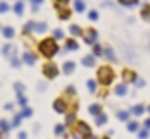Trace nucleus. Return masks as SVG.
I'll return each instance as SVG.
<instances>
[{
	"label": "nucleus",
	"instance_id": "1",
	"mask_svg": "<svg viewBox=\"0 0 150 139\" xmlns=\"http://www.w3.org/2000/svg\"><path fill=\"white\" fill-rule=\"evenodd\" d=\"M38 51H40L44 57H53L59 51L57 40H55V38H44V40H40L38 42Z\"/></svg>",
	"mask_w": 150,
	"mask_h": 139
},
{
	"label": "nucleus",
	"instance_id": "2",
	"mask_svg": "<svg viewBox=\"0 0 150 139\" xmlns=\"http://www.w3.org/2000/svg\"><path fill=\"white\" fill-rule=\"evenodd\" d=\"M97 80L101 82L103 86H110L114 82V71L110 67H101L97 71Z\"/></svg>",
	"mask_w": 150,
	"mask_h": 139
},
{
	"label": "nucleus",
	"instance_id": "3",
	"mask_svg": "<svg viewBox=\"0 0 150 139\" xmlns=\"http://www.w3.org/2000/svg\"><path fill=\"white\" fill-rule=\"evenodd\" d=\"M59 74V67L57 65H53V63H46V67H44V76L46 78H55Z\"/></svg>",
	"mask_w": 150,
	"mask_h": 139
},
{
	"label": "nucleus",
	"instance_id": "4",
	"mask_svg": "<svg viewBox=\"0 0 150 139\" xmlns=\"http://www.w3.org/2000/svg\"><path fill=\"white\" fill-rule=\"evenodd\" d=\"M76 133H80V135L86 139L89 133H91V130H89V126L86 124V122H78V124H76Z\"/></svg>",
	"mask_w": 150,
	"mask_h": 139
},
{
	"label": "nucleus",
	"instance_id": "5",
	"mask_svg": "<svg viewBox=\"0 0 150 139\" xmlns=\"http://www.w3.org/2000/svg\"><path fill=\"white\" fill-rule=\"evenodd\" d=\"M15 51H17V48L13 44H4L2 46V55H6V57H10V59L15 55Z\"/></svg>",
	"mask_w": 150,
	"mask_h": 139
},
{
	"label": "nucleus",
	"instance_id": "6",
	"mask_svg": "<svg viewBox=\"0 0 150 139\" xmlns=\"http://www.w3.org/2000/svg\"><path fill=\"white\" fill-rule=\"evenodd\" d=\"M95 42H97V31L88 29L86 31V44H95Z\"/></svg>",
	"mask_w": 150,
	"mask_h": 139
},
{
	"label": "nucleus",
	"instance_id": "7",
	"mask_svg": "<svg viewBox=\"0 0 150 139\" xmlns=\"http://www.w3.org/2000/svg\"><path fill=\"white\" fill-rule=\"evenodd\" d=\"M53 109H55V113H59V114L67 113V101L65 99H57V101L53 103Z\"/></svg>",
	"mask_w": 150,
	"mask_h": 139
},
{
	"label": "nucleus",
	"instance_id": "8",
	"mask_svg": "<svg viewBox=\"0 0 150 139\" xmlns=\"http://www.w3.org/2000/svg\"><path fill=\"white\" fill-rule=\"evenodd\" d=\"M23 61H25L27 65H34V63H36V55L30 53V51H25V55H23Z\"/></svg>",
	"mask_w": 150,
	"mask_h": 139
},
{
	"label": "nucleus",
	"instance_id": "9",
	"mask_svg": "<svg viewBox=\"0 0 150 139\" xmlns=\"http://www.w3.org/2000/svg\"><path fill=\"white\" fill-rule=\"evenodd\" d=\"M122 76H124L125 82H135L137 80V74L133 73V71H124V74H122Z\"/></svg>",
	"mask_w": 150,
	"mask_h": 139
},
{
	"label": "nucleus",
	"instance_id": "10",
	"mask_svg": "<svg viewBox=\"0 0 150 139\" xmlns=\"http://www.w3.org/2000/svg\"><path fill=\"white\" fill-rule=\"evenodd\" d=\"M74 67H76V65H74L72 61H65V63H63V73H65V74L74 73Z\"/></svg>",
	"mask_w": 150,
	"mask_h": 139
},
{
	"label": "nucleus",
	"instance_id": "11",
	"mask_svg": "<svg viewBox=\"0 0 150 139\" xmlns=\"http://www.w3.org/2000/svg\"><path fill=\"white\" fill-rule=\"evenodd\" d=\"M82 65L84 67H93L95 65V55H86V57L82 59Z\"/></svg>",
	"mask_w": 150,
	"mask_h": 139
},
{
	"label": "nucleus",
	"instance_id": "12",
	"mask_svg": "<svg viewBox=\"0 0 150 139\" xmlns=\"http://www.w3.org/2000/svg\"><path fill=\"white\" fill-rule=\"evenodd\" d=\"M23 10H25V4H23V0H17V2L13 4V11H15V15H21V14H23Z\"/></svg>",
	"mask_w": 150,
	"mask_h": 139
},
{
	"label": "nucleus",
	"instance_id": "13",
	"mask_svg": "<svg viewBox=\"0 0 150 139\" xmlns=\"http://www.w3.org/2000/svg\"><path fill=\"white\" fill-rule=\"evenodd\" d=\"M34 27H36V23H34V21H27V23H25V27H23V33H25V34L34 33Z\"/></svg>",
	"mask_w": 150,
	"mask_h": 139
},
{
	"label": "nucleus",
	"instance_id": "14",
	"mask_svg": "<svg viewBox=\"0 0 150 139\" xmlns=\"http://www.w3.org/2000/svg\"><path fill=\"white\" fill-rule=\"evenodd\" d=\"M53 132H55V135H67V124H57Z\"/></svg>",
	"mask_w": 150,
	"mask_h": 139
},
{
	"label": "nucleus",
	"instance_id": "15",
	"mask_svg": "<svg viewBox=\"0 0 150 139\" xmlns=\"http://www.w3.org/2000/svg\"><path fill=\"white\" fill-rule=\"evenodd\" d=\"M13 34H15V31L11 27H2V36L4 38H13Z\"/></svg>",
	"mask_w": 150,
	"mask_h": 139
},
{
	"label": "nucleus",
	"instance_id": "16",
	"mask_svg": "<svg viewBox=\"0 0 150 139\" xmlns=\"http://www.w3.org/2000/svg\"><path fill=\"white\" fill-rule=\"evenodd\" d=\"M69 17H70V10H67V8H63V10H59V19H63V21H67Z\"/></svg>",
	"mask_w": 150,
	"mask_h": 139
},
{
	"label": "nucleus",
	"instance_id": "17",
	"mask_svg": "<svg viewBox=\"0 0 150 139\" xmlns=\"http://www.w3.org/2000/svg\"><path fill=\"white\" fill-rule=\"evenodd\" d=\"M74 10H76L78 14H80V11H84V10H86V4H84V0H76V2H74Z\"/></svg>",
	"mask_w": 150,
	"mask_h": 139
},
{
	"label": "nucleus",
	"instance_id": "18",
	"mask_svg": "<svg viewBox=\"0 0 150 139\" xmlns=\"http://www.w3.org/2000/svg\"><path fill=\"white\" fill-rule=\"evenodd\" d=\"M65 50H70V51L78 50V42L74 40V38H72V40H69V42H67V48H65Z\"/></svg>",
	"mask_w": 150,
	"mask_h": 139
},
{
	"label": "nucleus",
	"instance_id": "19",
	"mask_svg": "<svg viewBox=\"0 0 150 139\" xmlns=\"http://www.w3.org/2000/svg\"><path fill=\"white\" fill-rule=\"evenodd\" d=\"M46 31H48V25H46V23H36L34 33H46Z\"/></svg>",
	"mask_w": 150,
	"mask_h": 139
},
{
	"label": "nucleus",
	"instance_id": "20",
	"mask_svg": "<svg viewBox=\"0 0 150 139\" xmlns=\"http://www.w3.org/2000/svg\"><path fill=\"white\" fill-rule=\"evenodd\" d=\"M67 4H69V0H55L53 6L57 8V10H63V8H67Z\"/></svg>",
	"mask_w": 150,
	"mask_h": 139
},
{
	"label": "nucleus",
	"instance_id": "21",
	"mask_svg": "<svg viewBox=\"0 0 150 139\" xmlns=\"http://www.w3.org/2000/svg\"><path fill=\"white\" fill-rule=\"evenodd\" d=\"M70 34H72V36H80V34H82V29L78 25H72V27H70Z\"/></svg>",
	"mask_w": 150,
	"mask_h": 139
},
{
	"label": "nucleus",
	"instance_id": "22",
	"mask_svg": "<svg viewBox=\"0 0 150 139\" xmlns=\"http://www.w3.org/2000/svg\"><path fill=\"white\" fill-rule=\"evenodd\" d=\"M8 130H10V124H8V122L2 118V120H0V132H2V133H8Z\"/></svg>",
	"mask_w": 150,
	"mask_h": 139
},
{
	"label": "nucleus",
	"instance_id": "23",
	"mask_svg": "<svg viewBox=\"0 0 150 139\" xmlns=\"http://www.w3.org/2000/svg\"><path fill=\"white\" fill-rule=\"evenodd\" d=\"M118 2H120L122 6H137L139 0H118Z\"/></svg>",
	"mask_w": 150,
	"mask_h": 139
},
{
	"label": "nucleus",
	"instance_id": "24",
	"mask_svg": "<svg viewBox=\"0 0 150 139\" xmlns=\"http://www.w3.org/2000/svg\"><path fill=\"white\" fill-rule=\"evenodd\" d=\"M88 90H89L91 93H95V92H97V82H95V80H88Z\"/></svg>",
	"mask_w": 150,
	"mask_h": 139
},
{
	"label": "nucleus",
	"instance_id": "25",
	"mask_svg": "<svg viewBox=\"0 0 150 139\" xmlns=\"http://www.w3.org/2000/svg\"><path fill=\"white\" fill-rule=\"evenodd\" d=\"M125 93H127V86L125 84H122V86L116 88V95H125Z\"/></svg>",
	"mask_w": 150,
	"mask_h": 139
},
{
	"label": "nucleus",
	"instance_id": "26",
	"mask_svg": "<svg viewBox=\"0 0 150 139\" xmlns=\"http://www.w3.org/2000/svg\"><path fill=\"white\" fill-rule=\"evenodd\" d=\"M103 53L106 55V59H110V61H116V57H114V51H112V50H108V48H106V50H103Z\"/></svg>",
	"mask_w": 150,
	"mask_h": 139
},
{
	"label": "nucleus",
	"instance_id": "27",
	"mask_svg": "<svg viewBox=\"0 0 150 139\" xmlns=\"http://www.w3.org/2000/svg\"><path fill=\"white\" fill-rule=\"evenodd\" d=\"M131 113L139 116V114H143V113H144V107H143V105H137V107H133V109H131Z\"/></svg>",
	"mask_w": 150,
	"mask_h": 139
},
{
	"label": "nucleus",
	"instance_id": "28",
	"mask_svg": "<svg viewBox=\"0 0 150 139\" xmlns=\"http://www.w3.org/2000/svg\"><path fill=\"white\" fill-rule=\"evenodd\" d=\"M141 15H143V19L150 21V6H144V8H143V14H141Z\"/></svg>",
	"mask_w": 150,
	"mask_h": 139
},
{
	"label": "nucleus",
	"instance_id": "29",
	"mask_svg": "<svg viewBox=\"0 0 150 139\" xmlns=\"http://www.w3.org/2000/svg\"><path fill=\"white\" fill-rule=\"evenodd\" d=\"M93 55H95V57H97V55H103V48L97 44V42L93 44Z\"/></svg>",
	"mask_w": 150,
	"mask_h": 139
},
{
	"label": "nucleus",
	"instance_id": "30",
	"mask_svg": "<svg viewBox=\"0 0 150 139\" xmlns=\"http://www.w3.org/2000/svg\"><path fill=\"white\" fill-rule=\"evenodd\" d=\"M89 113H91V114H99L101 113V105H97V103L91 105V107H89Z\"/></svg>",
	"mask_w": 150,
	"mask_h": 139
},
{
	"label": "nucleus",
	"instance_id": "31",
	"mask_svg": "<svg viewBox=\"0 0 150 139\" xmlns=\"http://www.w3.org/2000/svg\"><path fill=\"white\" fill-rule=\"evenodd\" d=\"M95 122H97V124H99V126L106 124V116H105V114H101V113H99V114H97V120H95Z\"/></svg>",
	"mask_w": 150,
	"mask_h": 139
},
{
	"label": "nucleus",
	"instance_id": "32",
	"mask_svg": "<svg viewBox=\"0 0 150 139\" xmlns=\"http://www.w3.org/2000/svg\"><path fill=\"white\" fill-rule=\"evenodd\" d=\"M21 114H15V116H13V122H11V126H13V128H17V126L19 124H21Z\"/></svg>",
	"mask_w": 150,
	"mask_h": 139
},
{
	"label": "nucleus",
	"instance_id": "33",
	"mask_svg": "<svg viewBox=\"0 0 150 139\" xmlns=\"http://www.w3.org/2000/svg\"><path fill=\"white\" fill-rule=\"evenodd\" d=\"M118 118H120L122 122H125L129 118V113H125V110H120V113H118Z\"/></svg>",
	"mask_w": 150,
	"mask_h": 139
},
{
	"label": "nucleus",
	"instance_id": "34",
	"mask_svg": "<svg viewBox=\"0 0 150 139\" xmlns=\"http://www.w3.org/2000/svg\"><path fill=\"white\" fill-rule=\"evenodd\" d=\"M127 130H129V132H137V130H139V124H137V122H129Z\"/></svg>",
	"mask_w": 150,
	"mask_h": 139
},
{
	"label": "nucleus",
	"instance_id": "35",
	"mask_svg": "<svg viewBox=\"0 0 150 139\" xmlns=\"http://www.w3.org/2000/svg\"><path fill=\"white\" fill-rule=\"evenodd\" d=\"M17 105H19V107H27V97H25V95H19Z\"/></svg>",
	"mask_w": 150,
	"mask_h": 139
},
{
	"label": "nucleus",
	"instance_id": "36",
	"mask_svg": "<svg viewBox=\"0 0 150 139\" xmlns=\"http://www.w3.org/2000/svg\"><path fill=\"white\" fill-rule=\"evenodd\" d=\"M23 92H25V86H23V84H15V93L23 95Z\"/></svg>",
	"mask_w": 150,
	"mask_h": 139
},
{
	"label": "nucleus",
	"instance_id": "37",
	"mask_svg": "<svg viewBox=\"0 0 150 139\" xmlns=\"http://www.w3.org/2000/svg\"><path fill=\"white\" fill-rule=\"evenodd\" d=\"M8 10H10V6H8V2H0V14H6Z\"/></svg>",
	"mask_w": 150,
	"mask_h": 139
},
{
	"label": "nucleus",
	"instance_id": "38",
	"mask_svg": "<svg viewBox=\"0 0 150 139\" xmlns=\"http://www.w3.org/2000/svg\"><path fill=\"white\" fill-rule=\"evenodd\" d=\"M74 118H76L74 113H69V114H67V124H74Z\"/></svg>",
	"mask_w": 150,
	"mask_h": 139
},
{
	"label": "nucleus",
	"instance_id": "39",
	"mask_svg": "<svg viewBox=\"0 0 150 139\" xmlns=\"http://www.w3.org/2000/svg\"><path fill=\"white\" fill-rule=\"evenodd\" d=\"M33 114V109H29V107H23V114L21 116H30Z\"/></svg>",
	"mask_w": 150,
	"mask_h": 139
},
{
	"label": "nucleus",
	"instance_id": "40",
	"mask_svg": "<svg viewBox=\"0 0 150 139\" xmlns=\"http://www.w3.org/2000/svg\"><path fill=\"white\" fill-rule=\"evenodd\" d=\"M19 65H21V61L17 59V55H13L11 57V67H19Z\"/></svg>",
	"mask_w": 150,
	"mask_h": 139
},
{
	"label": "nucleus",
	"instance_id": "41",
	"mask_svg": "<svg viewBox=\"0 0 150 139\" xmlns=\"http://www.w3.org/2000/svg\"><path fill=\"white\" fill-rule=\"evenodd\" d=\"M53 38H55V40H59V38H63V31H53Z\"/></svg>",
	"mask_w": 150,
	"mask_h": 139
},
{
	"label": "nucleus",
	"instance_id": "42",
	"mask_svg": "<svg viewBox=\"0 0 150 139\" xmlns=\"http://www.w3.org/2000/svg\"><path fill=\"white\" fill-rule=\"evenodd\" d=\"M97 17H99L97 11H89V19H91V21H97Z\"/></svg>",
	"mask_w": 150,
	"mask_h": 139
},
{
	"label": "nucleus",
	"instance_id": "43",
	"mask_svg": "<svg viewBox=\"0 0 150 139\" xmlns=\"http://www.w3.org/2000/svg\"><path fill=\"white\" fill-rule=\"evenodd\" d=\"M139 137H141V139H146V137H148V132H146V130H143V132L139 133Z\"/></svg>",
	"mask_w": 150,
	"mask_h": 139
},
{
	"label": "nucleus",
	"instance_id": "44",
	"mask_svg": "<svg viewBox=\"0 0 150 139\" xmlns=\"http://www.w3.org/2000/svg\"><path fill=\"white\" fill-rule=\"evenodd\" d=\"M74 92H76V90H74V86H69V88H67V93H70V95H74Z\"/></svg>",
	"mask_w": 150,
	"mask_h": 139
},
{
	"label": "nucleus",
	"instance_id": "45",
	"mask_svg": "<svg viewBox=\"0 0 150 139\" xmlns=\"http://www.w3.org/2000/svg\"><path fill=\"white\" fill-rule=\"evenodd\" d=\"M19 139H27V132H19Z\"/></svg>",
	"mask_w": 150,
	"mask_h": 139
},
{
	"label": "nucleus",
	"instance_id": "46",
	"mask_svg": "<svg viewBox=\"0 0 150 139\" xmlns=\"http://www.w3.org/2000/svg\"><path fill=\"white\" fill-rule=\"evenodd\" d=\"M42 2H44V0H30V4H36V6H40Z\"/></svg>",
	"mask_w": 150,
	"mask_h": 139
},
{
	"label": "nucleus",
	"instance_id": "47",
	"mask_svg": "<svg viewBox=\"0 0 150 139\" xmlns=\"http://www.w3.org/2000/svg\"><path fill=\"white\" fill-rule=\"evenodd\" d=\"M4 109H6V110H13V105H11V103H8V105L4 107Z\"/></svg>",
	"mask_w": 150,
	"mask_h": 139
},
{
	"label": "nucleus",
	"instance_id": "48",
	"mask_svg": "<svg viewBox=\"0 0 150 139\" xmlns=\"http://www.w3.org/2000/svg\"><path fill=\"white\" fill-rule=\"evenodd\" d=\"M144 128H146V130L150 128V120H146V122H144Z\"/></svg>",
	"mask_w": 150,
	"mask_h": 139
},
{
	"label": "nucleus",
	"instance_id": "49",
	"mask_svg": "<svg viewBox=\"0 0 150 139\" xmlns=\"http://www.w3.org/2000/svg\"><path fill=\"white\" fill-rule=\"evenodd\" d=\"M86 139H97V137H91V135H88V137H86Z\"/></svg>",
	"mask_w": 150,
	"mask_h": 139
},
{
	"label": "nucleus",
	"instance_id": "50",
	"mask_svg": "<svg viewBox=\"0 0 150 139\" xmlns=\"http://www.w3.org/2000/svg\"><path fill=\"white\" fill-rule=\"evenodd\" d=\"M72 139H80V137H72Z\"/></svg>",
	"mask_w": 150,
	"mask_h": 139
},
{
	"label": "nucleus",
	"instance_id": "51",
	"mask_svg": "<svg viewBox=\"0 0 150 139\" xmlns=\"http://www.w3.org/2000/svg\"><path fill=\"white\" fill-rule=\"evenodd\" d=\"M148 113H150V107H148Z\"/></svg>",
	"mask_w": 150,
	"mask_h": 139
},
{
	"label": "nucleus",
	"instance_id": "52",
	"mask_svg": "<svg viewBox=\"0 0 150 139\" xmlns=\"http://www.w3.org/2000/svg\"><path fill=\"white\" fill-rule=\"evenodd\" d=\"M103 139H108V137H103Z\"/></svg>",
	"mask_w": 150,
	"mask_h": 139
}]
</instances>
